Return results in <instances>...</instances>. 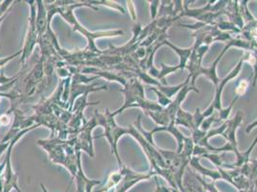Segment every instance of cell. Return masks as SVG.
<instances>
[{
    "label": "cell",
    "instance_id": "6da1fadb",
    "mask_svg": "<svg viewBox=\"0 0 257 192\" xmlns=\"http://www.w3.org/2000/svg\"><path fill=\"white\" fill-rule=\"evenodd\" d=\"M247 88H248V82H246V81L241 82L240 85H239V87H238V89L236 90V94H237L238 96H242V95H244L245 92L247 91Z\"/></svg>",
    "mask_w": 257,
    "mask_h": 192
},
{
    "label": "cell",
    "instance_id": "7a4b0ae2",
    "mask_svg": "<svg viewBox=\"0 0 257 192\" xmlns=\"http://www.w3.org/2000/svg\"><path fill=\"white\" fill-rule=\"evenodd\" d=\"M157 185H158V189H157V192H171L169 189H167L165 187H161L158 182H157Z\"/></svg>",
    "mask_w": 257,
    "mask_h": 192
},
{
    "label": "cell",
    "instance_id": "3957f363",
    "mask_svg": "<svg viewBox=\"0 0 257 192\" xmlns=\"http://www.w3.org/2000/svg\"><path fill=\"white\" fill-rule=\"evenodd\" d=\"M42 189H43V192H46V191H45V190H44V188H43V187H42Z\"/></svg>",
    "mask_w": 257,
    "mask_h": 192
}]
</instances>
